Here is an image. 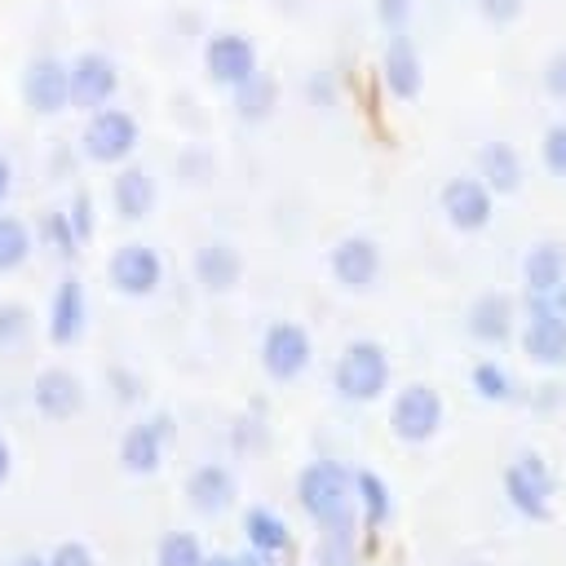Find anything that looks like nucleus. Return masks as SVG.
Segmentation results:
<instances>
[{"mask_svg": "<svg viewBox=\"0 0 566 566\" xmlns=\"http://www.w3.org/2000/svg\"><path fill=\"white\" fill-rule=\"evenodd\" d=\"M301 509L323 526V535H354V473L336 460H310L296 473Z\"/></svg>", "mask_w": 566, "mask_h": 566, "instance_id": "nucleus-1", "label": "nucleus"}, {"mask_svg": "<svg viewBox=\"0 0 566 566\" xmlns=\"http://www.w3.org/2000/svg\"><path fill=\"white\" fill-rule=\"evenodd\" d=\"M389 376H394V367H389L385 345L380 340H367V336L363 340H349L340 349L336 367H332V385H336V394L345 402H376L389 389Z\"/></svg>", "mask_w": 566, "mask_h": 566, "instance_id": "nucleus-2", "label": "nucleus"}, {"mask_svg": "<svg viewBox=\"0 0 566 566\" xmlns=\"http://www.w3.org/2000/svg\"><path fill=\"white\" fill-rule=\"evenodd\" d=\"M553 495H557V478L539 451H517L504 464V500L517 517L544 522L553 513Z\"/></svg>", "mask_w": 566, "mask_h": 566, "instance_id": "nucleus-3", "label": "nucleus"}, {"mask_svg": "<svg viewBox=\"0 0 566 566\" xmlns=\"http://www.w3.org/2000/svg\"><path fill=\"white\" fill-rule=\"evenodd\" d=\"M142 146V124L133 111L124 106H106L97 115H88L84 133H80V150L93 159V164H128L133 150Z\"/></svg>", "mask_w": 566, "mask_h": 566, "instance_id": "nucleus-4", "label": "nucleus"}, {"mask_svg": "<svg viewBox=\"0 0 566 566\" xmlns=\"http://www.w3.org/2000/svg\"><path fill=\"white\" fill-rule=\"evenodd\" d=\"M442 394L424 380H411L389 402V429L398 442H429L442 429Z\"/></svg>", "mask_w": 566, "mask_h": 566, "instance_id": "nucleus-5", "label": "nucleus"}, {"mask_svg": "<svg viewBox=\"0 0 566 566\" xmlns=\"http://www.w3.org/2000/svg\"><path fill=\"white\" fill-rule=\"evenodd\" d=\"M522 354L539 367H562L566 363V318H562L553 296H526Z\"/></svg>", "mask_w": 566, "mask_h": 566, "instance_id": "nucleus-6", "label": "nucleus"}, {"mask_svg": "<svg viewBox=\"0 0 566 566\" xmlns=\"http://www.w3.org/2000/svg\"><path fill=\"white\" fill-rule=\"evenodd\" d=\"M203 71H208L212 84H221V88L234 93L239 84H248L261 71L256 66V44L243 31H217L203 44Z\"/></svg>", "mask_w": 566, "mask_h": 566, "instance_id": "nucleus-7", "label": "nucleus"}, {"mask_svg": "<svg viewBox=\"0 0 566 566\" xmlns=\"http://www.w3.org/2000/svg\"><path fill=\"white\" fill-rule=\"evenodd\" d=\"M115 93H119V66L106 53L88 49V53H80L71 62V106L75 111L97 115V111H106L115 102Z\"/></svg>", "mask_w": 566, "mask_h": 566, "instance_id": "nucleus-8", "label": "nucleus"}, {"mask_svg": "<svg viewBox=\"0 0 566 566\" xmlns=\"http://www.w3.org/2000/svg\"><path fill=\"white\" fill-rule=\"evenodd\" d=\"M310 358H314V340H310V332L301 323L279 318V323L265 327V336H261V367H265V376L296 380L310 367Z\"/></svg>", "mask_w": 566, "mask_h": 566, "instance_id": "nucleus-9", "label": "nucleus"}, {"mask_svg": "<svg viewBox=\"0 0 566 566\" xmlns=\"http://www.w3.org/2000/svg\"><path fill=\"white\" fill-rule=\"evenodd\" d=\"M22 97L35 115H62L71 111V62L62 57H31L22 71Z\"/></svg>", "mask_w": 566, "mask_h": 566, "instance_id": "nucleus-10", "label": "nucleus"}, {"mask_svg": "<svg viewBox=\"0 0 566 566\" xmlns=\"http://www.w3.org/2000/svg\"><path fill=\"white\" fill-rule=\"evenodd\" d=\"M106 279L119 296H150L164 283V261L150 243H124L106 261Z\"/></svg>", "mask_w": 566, "mask_h": 566, "instance_id": "nucleus-11", "label": "nucleus"}, {"mask_svg": "<svg viewBox=\"0 0 566 566\" xmlns=\"http://www.w3.org/2000/svg\"><path fill=\"white\" fill-rule=\"evenodd\" d=\"M438 203H442V217H447L460 234H478V230H486L491 217H495V195H491L478 177H451V181L442 186Z\"/></svg>", "mask_w": 566, "mask_h": 566, "instance_id": "nucleus-12", "label": "nucleus"}, {"mask_svg": "<svg viewBox=\"0 0 566 566\" xmlns=\"http://www.w3.org/2000/svg\"><path fill=\"white\" fill-rule=\"evenodd\" d=\"M172 420L168 416H146L137 424H128V433L119 438V464L133 478H150L164 464V447H168Z\"/></svg>", "mask_w": 566, "mask_h": 566, "instance_id": "nucleus-13", "label": "nucleus"}, {"mask_svg": "<svg viewBox=\"0 0 566 566\" xmlns=\"http://www.w3.org/2000/svg\"><path fill=\"white\" fill-rule=\"evenodd\" d=\"M327 265H332V279L345 292H367L380 279V243L367 239V234H349V239H340L332 248Z\"/></svg>", "mask_w": 566, "mask_h": 566, "instance_id": "nucleus-14", "label": "nucleus"}, {"mask_svg": "<svg viewBox=\"0 0 566 566\" xmlns=\"http://www.w3.org/2000/svg\"><path fill=\"white\" fill-rule=\"evenodd\" d=\"M380 75H385L389 97H398V102L420 97V88H424V66H420V53H416L411 35H402V31L389 35L385 57H380Z\"/></svg>", "mask_w": 566, "mask_h": 566, "instance_id": "nucleus-15", "label": "nucleus"}, {"mask_svg": "<svg viewBox=\"0 0 566 566\" xmlns=\"http://www.w3.org/2000/svg\"><path fill=\"white\" fill-rule=\"evenodd\" d=\"M84 323H88V296H84V283L75 279V274H66L57 287H53V296H49V340L53 345H71V340H80V332H84Z\"/></svg>", "mask_w": 566, "mask_h": 566, "instance_id": "nucleus-16", "label": "nucleus"}, {"mask_svg": "<svg viewBox=\"0 0 566 566\" xmlns=\"http://www.w3.org/2000/svg\"><path fill=\"white\" fill-rule=\"evenodd\" d=\"M31 402H35V411L44 420H71L80 411V402H84V385L66 367H44L35 376V385H31Z\"/></svg>", "mask_w": 566, "mask_h": 566, "instance_id": "nucleus-17", "label": "nucleus"}, {"mask_svg": "<svg viewBox=\"0 0 566 566\" xmlns=\"http://www.w3.org/2000/svg\"><path fill=\"white\" fill-rule=\"evenodd\" d=\"M522 283L526 296H557L566 283V248L557 239H539L522 256Z\"/></svg>", "mask_w": 566, "mask_h": 566, "instance_id": "nucleus-18", "label": "nucleus"}, {"mask_svg": "<svg viewBox=\"0 0 566 566\" xmlns=\"http://www.w3.org/2000/svg\"><path fill=\"white\" fill-rule=\"evenodd\" d=\"M234 473L226 469V464H217V460H208V464H199L190 478H186V500H190V509L195 513H203V517H217V513H226L230 504H234Z\"/></svg>", "mask_w": 566, "mask_h": 566, "instance_id": "nucleus-19", "label": "nucleus"}, {"mask_svg": "<svg viewBox=\"0 0 566 566\" xmlns=\"http://www.w3.org/2000/svg\"><path fill=\"white\" fill-rule=\"evenodd\" d=\"M464 332L478 345H504L513 336V301L504 292H482L464 314Z\"/></svg>", "mask_w": 566, "mask_h": 566, "instance_id": "nucleus-20", "label": "nucleus"}, {"mask_svg": "<svg viewBox=\"0 0 566 566\" xmlns=\"http://www.w3.org/2000/svg\"><path fill=\"white\" fill-rule=\"evenodd\" d=\"M111 208L119 221H146L150 208H155V181L146 168L137 164H124L115 177H111Z\"/></svg>", "mask_w": 566, "mask_h": 566, "instance_id": "nucleus-21", "label": "nucleus"}, {"mask_svg": "<svg viewBox=\"0 0 566 566\" xmlns=\"http://www.w3.org/2000/svg\"><path fill=\"white\" fill-rule=\"evenodd\" d=\"M195 279H199L203 292H230V287L243 279V256H239V248H230V243H221V239L203 243V248L195 252Z\"/></svg>", "mask_w": 566, "mask_h": 566, "instance_id": "nucleus-22", "label": "nucleus"}, {"mask_svg": "<svg viewBox=\"0 0 566 566\" xmlns=\"http://www.w3.org/2000/svg\"><path fill=\"white\" fill-rule=\"evenodd\" d=\"M491 195H513L522 186V155L509 142H486L478 150V172H473Z\"/></svg>", "mask_w": 566, "mask_h": 566, "instance_id": "nucleus-23", "label": "nucleus"}, {"mask_svg": "<svg viewBox=\"0 0 566 566\" xmlns=\"http://www.w3.org/2000/svg\"><path fill=\"white\" fill-rule=\"evenodd\" d=\"M243 539H248L252 553H265V557H283V553L292 548L287 522H283L274 509H265V504H252V509L243 513Z\"/></svg>", "mask_w": 566, "mask_h": 566, "instance_id": "nucleus-24", "label": "nucleus"}, {"mask_svg": "<svg viewBox=\"0 0 566 566\" xmlns=\"http://www.w3.org/2000/svg\"><path fill=\"white\" fill-rule=\"evenodd\" d=\"M354 500H358V513H363V526L367 531H380L389 522V513H394L389 482L376 469H358L354 473Z\"/></svg>", "mask_w": 566, "mask_h": 566, "instance_id": "nucleus-25", "label": "nucleus"}, {"mask_svg": "<svg viewBox=\"0 0 566 566\" xmlns=\"http://www.w3.org/2000/svg\"><path fill=\"white\" fill-rule=\"evenodd\" d=\"M274 106H279V80L265 71H256L248 84L234 88V115L243 124H265L274 115Z\"/></svg>", "mask_w": 566, "mask_h": 566, "instance_id": "nucleus-26", "label": "nucleus"}, {"mask_svg": "<svg viewBox=\"0 0 566 566\" xmlns=\"http://www.w3.org/2000/svg\"><path fill=\"white\" fill-rule=\"evenodd\" d=\"M31 248H35V234L22 217H9L0 212V274L9 270H22L31 261Z\"/></svg>", "mask_w": 566, "mask_h": 566, "instance_id": "nucleus-27", "label": "nucleus"}, {"mask_svg": "<svg viewBox=\"0 0 566 566\" xmlns=\"http://www.w3.org/2000/svg\"><path fill=\"white\" fill-rule=\"evenodd\" d=\"M203 562H208V553H203L199 535H190V531H168L155 548V566H203Z\"/></svg>", "mask_w": 566, "mask_h": 566, "instance_id": "nucleus-28", "label": "nucleus"}, {"mask_svg": "<svg viewBox=\"0 0 566 566\" xmlns=\"http://www.w3.org/2000/svg\"><path fill=\"white\" fill-rule=\"evenodd\" d=\"M469 385H473V394H478V398H486V402H509V398L517 394V389H513V376H509L500 363H491V358L473 363Z\"/></svg>", "mask_w": 566, "mask_h": 566, "instance_id": "nucleus-29", "label": "nucleus"}, {"mask_svg": "<svg viewBox=\"0 0 566 566\" xmlns=\"http://www.w3.org/2000/svg\"><path fill=\"white\" fill-rule=\"evenodd\" d=\"M40 243H44L49 252H57L62 261H71V256L80 252V234L71 230V217H66V212H44V217H40Z\"/></svg>", "mask_w": 566, "mask_h": 566, "instance_id": "nucleus-30", "label": "nucleus"}, {"mask_svg": "<svg viewBox=\"0 0 566 566\" xmlns=\"http://www.w3.org/2000/svg\"><path fill=\"white\" fill-rule=\"evenodd\" d=\"M539 159H544V168H548L553 177H566V119H557V124L544 128V137H539Z\"/></svg>", "mask_w": 566, "mask_h": 566, "instance_id": "nucleus-31", "label": "nucleus"}, {"mask_svg": "<svg viewBox=\"0 0 566 566\" xmlns=\"http://www.w3.org/2000/svg\"><path fill=\"white\" fill-rule=\"evenodd\" d=\"M27 332H31L27 305L4 301V305H0V345H18V340H27Z\"/></svg>", "mask_w": 566, "mask_h": 566, "instance_id": "nucleus-32", "label": "nucleus"}, {"mask_svg": "<svg viewBox=\"0 0 566 566\" xmlns=\"http://www.w3.org/2000/svg\"><path fill=\"white\" fill-rule=\"evenodd\" d=\"M66 217H71V230L80 234V243L84 239H93V230H97V217H93V195H75L71 203H66Z\"/></svg>", "mask_w": 566, "mask_h": 566, "instance_id": "nucleus-33", "label": "nucleus"}, {"mask_svg": "<svg viewBox=\"0 0 566 566\" xmlns=\"http://www.w3.org/2000/svg\"><path fill=\"white\" fill-rule=\"evenodd\" d=\"M354 535H323V548H318V566H354V548H349Z\"/></svg>", "mask_w": 566, "mask_h": 566, "instance_id": "nucleus-34", "label": "nucleus"}, {"mask_svg": "<svg viewBox=\"0 0 566 566\" xmlns=\"http://www.w3.org/2000/svg\"><path fill=\"white\" fill-rule=\"evenodd\" d=\"M376 18L389 35L407 31V18H411V0H376Z\"/></svg>", "mask_w": 566, "mask_h": 566, "instance_id": "nucleus-35", "label": "nucleus"}, {"mask_svg": "<svg viewBox=\"0 0 566 566\" xmlns=\"http://www.w3.org/2000/svg\"><path fill=\"white\" fill-rule=\"evenodd\" d=\"M49 566H93V553H88V544L66 539V544H57V548L49 553Z\"/></svg>", "mask_w": 566, "mask_h": 566, "instance_id": "nucleus-36", "label": "nucleus"}, {"mask_svg": "<svg viewBox=\"0 0 566 566\" xmlns=\"http://www.w3.org/2000/svg\"><path fill=\"white\" fill-rule=\"evenodd\" d=\"M544 88H548V97L566 102V53H553L544 62Z\"/></svg>", "mask_w": 566, "mask_h": 566, "instance_id": "nucleus-37", "label": "nucleus"}, {"mask_svg": "<svg viewBox=\"0 0 566 566\" xmlns=\"http://www.w3.org/2000/svg\"><path fill=\"white\" fill-rule=\"evenodd\" d=\"M478 9H482L486 22L504 27V22H513V18L522 13V0H478Z\"/></svg>", "mask_w": 566, "mask_h": 566, "instance_id": "nucleus-38", "label": "nucleus"}, {"mask_svg": "<svg viewBox=\"0 0 566 566\" xmlns=\"http://www.w3.org/2000/svg\"><path fill=\"white\" fill-rule=\"evenodd\" d=\"M111 385H115V398H119V402H137V398H142L133 371H119V367H115V371H111Z\"/></svg>", "mask_w": 566, "mask_h": 566, "instance_id": "nucleus-39", "label": "nucleus"}, {"mask_svg": "<svg viewBox=\"0 0 566 566\" xmlns=\"http://www.w3.org/2000/svg\"><path fill=\"white\" fill-rule=\"evenodd\" d=\"M9 190H13V168H9V159L0 155V203L9 199Z\"/></svg>", "mask_w": 566, "mask_h": 566, "instance_id": "nucleus-40", "label": "nucleus"}, {"mask_svg": "<svg viewBox=\"0 0 566 566\" xmlns=\"http://www.w3.org/2000/svg\"><path fill=\"white\" fill-rule=\"evenodd\" d=\"M310 93H314L318 106H327V75H314V80H310Z\"/></svg>", "mask_w": 566, "mask_h": 566, "instance_id": "nucleus-41", "label": "nucleus"}, {"mask_svg": "<svg viewBox=\"0 0 566 566\" xmlns=\"http://www.w3.org/2000/svg\"><path fill=\"white\" fill-rule=\"evenodd\" d=\"M9 469H13V451H9V442H4V433H0V482L9 478Z\"/></svg>", "mask_w": 566, "mask_h": 566, "instance_id": "nucleus-42", "label": "nucleus"}, {"mask_svg": "<svg viewBox=\"0 0 566 566\" xmlns=\"http://www.w3.org/2000/svg\"><path fill=\"white\" fill-rule=\"evenodd\" d=\"M239 562H243V566H274L279 557H265V553H252V548H248V553H243Z\"/></svg>", "mask_w": 566, "mask_h": 566, "instance_id": "nucleus-43", "label": "nucleus"}, {"mask_svg": "<svg viewBox=\"0 0 566 566\" xmlns=\"http://www.w3.org/2000/svg\"><path fill=\"white\" fill-rule=\"evenodd\" d=\"M203 566H243L239 557H230V553H208V562Z\"/></svg>", "mask_w": 566, "mask_h": 566, "instance_id": "nucleus-44", "label": "nucleus"}, {"mask_svg": "<svg viewBox=\"0 0 566 566\" xmlns=\"http://www.w3.org/2000/svg\"><path fill=\"white\" fill-rule=\"evenodd\" d=\"M553 301H557V310H562V318H566V283H562V292H557Z\"/></svg>", "mask_w": 566, "mask_h": 566, "instance_id": "nucleus-45", "label": "nucleus"}, {"mask_svg": "<svg viewBox=\"0 0 566 566\" xmlns=\"http://www.w3.org/2000/svg\"><path fill=\"white\" fill-rule=\"evenodd\" d=\"M18 566H49V557H22Z\"/></svg>", "mask_w": 566, "mask_h": 566, "instance_id": "nucleus-46", "label": "nucleus"}, {"mask_svg": "<svg viewBox=\"0 0 566 566\" xmlns=\"http://www.w3.org/2000/svg\"><path fill=\"white\" fill-rule=\"evenodd\" d=\"M455 566H491V562H473V557H464V562H455Z\"/></svg>", "mask_w": 566, "mask_h": 566, "instance_id": "nucleus-47", "label": "nucleus"}]
</instances>
